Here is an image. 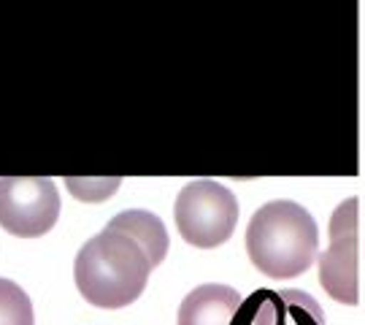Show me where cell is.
Masks as SVG:
<instances>
[{"mask_svg": "<svg viewBox=\"0 0 365 325\" xmlns=\"http://www.w3.org/2000/svg\"><path fill=\"white\" fill-rule=\"evenodd\" d=\"M152 274L146 252L130 236L103 228L84 247L73 263V279L81 299L101 309H122L141 299Z\"/></svg>", "mask_w": 365, "mask_h": 325, "instance_id": "obj_1", "label": "cell"}, {"mask_svg": "<svg viewBox=\"0 0 365 325\" xmlns=\"http://www.w3.org/2000/svg\"><path fill=\"white\" fill-rule=\"evenodd\" d=\"M319 228L295 201H271L247 225V252L252 266L271 279H292L317 258Z\"/></svg>", "mask_w": 365, "mask_h": 325, "instance_id": "obj_2", "label": "cell"}, {"mask_svg": "<svg viewBox=\"0 0 365 325\" xmlns=\"http://www.w3.org/2000/svg\"><path fill=\"white\" fill-rule=\"evenodd\" d=\"M173 220L187 244L214 249L233 236L238 225V201L225 184L214 179H192L176 195Z\"/></svg>", "mask_w": 365, "mask_h": 325, "instance_id": "obj_3", "label": "cell"}, {"mask_svg": "<svg viewBox=\"0 0 365 325\" xmlns=\"http://www.w3.org/2000/svg\"><path fill=\"white\" fill-rule=\"evenodd\" d=\"M60 217V190L49 176H0V228L19 239H38Z\"/></svg>", "mask_w": 365, "mask_h": 325, "instance_id": "obj_4", "label": "cell"}, {"mask_svg": "<svg viewBox=\"0 0 365 325\" xmlns=\"http://www.w3.org/2000/svg\"><path fill=\"white\" fill-rule=\"evenodd\" d=\"M360 198L344 201L333 217V244L319 255V282L330 299L341 304L360 301V239H357V211Z\"/></svg>", "mask_w": 365, "mask_h": 325, "instance_id": "obj_5", "label": "cell"}, {"mask_svg": "<svg viewBox=\"0 0 365 325\" xmlns=\"http://www.w3.org/2000/svg\"><path fill=\"white\" fill-rule=\"evenodd\" d=\"M241 306V293L230 285L195 287L179 306V325H230Z\"/></svg>", "mask_w": 365, "mask_h": 325, "instance_id": "obj_6", "label": "cell"}, {"mask_svg": "<svg viewBox=\"0 0 365 325\" xmlns=\"http://www.w3.org/2000/svg\"><path fill=\"white\" fill-rule=\"evenodd\" d=\"M106 228L130 236L133 241L146 252L152 269L160 266L165 260V255H168V231H165L163 220L157 214H152V211H146V209H128V211L117 214Z\"/></svg>", "mask_w": 365, "mask_h": 325, "instance_id": "obj_7", "label": "cell"}, {"mask_svg": "<svg viewBox=\"0 0 365 325\" xmlns=\"http://www.w3.org/2000/svg\"><path fill=\"white\" fill-rule=\"evenodd\" d=\"M0 325H36L33 301L11 279H0Z\"/></svg>", "mask_w": 365, "mask_h": 325, "instance_id": "obj_8", "label": "cell"}, {"mask_svg": "<svg viewBox=\"0 0 365 325\" xmlns=\"http://www.w3.org/2000/svg\"><path fill=\"white\" fill-rule=\"evenodd\" d=\"M66 184L78 201L98 204V201H106L108 195L117 193L122 179L119 176H106V179H76V176H66Z\"/></svg>", "mask_w": 365, "mask_h": 325, "instance_id": "obj_9", "label": "cell"}]
</instances>
